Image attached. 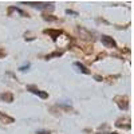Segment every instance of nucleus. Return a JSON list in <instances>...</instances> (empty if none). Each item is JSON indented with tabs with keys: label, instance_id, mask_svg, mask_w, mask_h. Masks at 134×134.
I'll return each instance as SVG.
<instances>
[{
	"label": "nucleus",
	"instance_id": "1",
	"mask_svg": "<svg viewBox=\"0 0 134 134\" xmlns=\"http://www.w3.org/2000/svg\"><path fill=\"white\" fill-rule=\"evenodd\" d=\"M102 43H103V46H106V47H115L117 46L114 39L110 38V36H106V35L102 36Z\"/></svg>",
	"mask_w": 134,
	"mask_h": 134
},
{
	"label": "nucleus",
	"instance_id": "2",
	"mask_svg": "<svg viewBox=\"0 0 134 134\" xmlns=\"http://www.w3.org/2000/svg\"><path fill=\"white\" fill-rule=\"evenodd\" d=\"M74 67H76L78 71H81V72H83V74H90V70H88L86 66H83L81 62H75V63H74Z\"/></svg>",
	"mask_w": 134,
	"mask_h": 134
},
{
	"label": "nucleus",
	"instance_id": "3",
	"mask_svg": "<svg viewBox=\"0 0 134 134\" xmlns=\"http://www.w3.org/2000/svg\"><path fill=\"white\" fill-rule=\"evenodd\" d=\"M28 90H31L34 94H36V95H39L40 98H47V93H42V91H39V90H36V88H34V87H28Z\"/></svg>",
	"mask_w": 134,
	"mask_h": 134
},
{
	"label": "nucleus",
	"instance_id": "4",
	"mask_svg": "<svg viewBox=\"0 0 134 134\" xmlns=\"http://www.w3.org/2000/svg\"><path fill=\"white\" fill-rule=\"evenodd\" d=\"M28 5H32V7H38V8H46L47 5H51L48 3H27Z\"/></svg>",
	"mask_w": 134,
	"mask_h": 134
},
{
	"label": "nucleus",
	"instance_id": "5",
	"mask_svg": "<svg viewBox=\"0 0 134 134\" xmlns=\"http://www.w3.org/2000/svg\"><path fill=\"white\" fill-rule=\"evenodd\" d=\"M38 134H50V133H48V131H39Z\"/></svg>",
	"mask_w": 134,
	"mask_h": 134
}]
</instances>
